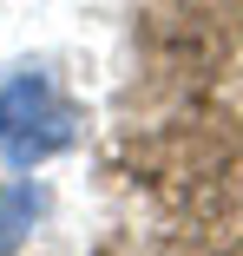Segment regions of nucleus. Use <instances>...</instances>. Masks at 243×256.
Returning <instances> with one entry per match:
<instances>
[{
    "instance_id": "nucleus-2",
    "label": "nucleus",
    "mask_w": 243,
    "mask_h": 256,
    "mask_svg": "<svg viewBox=\"0 0 243 256\" xmlns=\"http://www.w3.org/2000/svg\"><path fill=\"white\" fill-rule=\"evenodd\" d=\"M40 204H46V190H40L33 178L0 184V256H20V243H26L33 217H40Z\"/></svg>"
},
{
    "instance_id": "nucleus-1",
    "label": "nucleus",
    "mask_w": 243,
    "mask_h": 256,
    "mask_svg": "<svg viewBox=\"0 0 243 256\" xmlns=\"http://www.w3.org/2000/svg\"><path fill=\"white\" fill-rule=\"evenodd\" d=\"M60 98H53V86H46V72H14L7 86H0V151H7L33 118H46Z\"/></svg>"
}]
</instances>
